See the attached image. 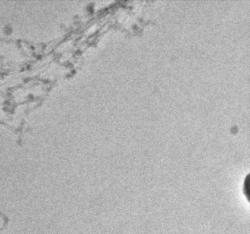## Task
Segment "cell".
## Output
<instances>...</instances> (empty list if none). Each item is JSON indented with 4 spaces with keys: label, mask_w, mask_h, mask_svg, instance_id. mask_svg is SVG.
Returning <instances> with one entry per match:
<instances>
[{
    "label": "cell",
    "mask_w": 250,
    "mask_h": 234,
    "mask_svg": "<svg viewBox=\"0 0 250 234\" xmlns=\"http://www.w3.org/2000/svg\"><path fill=\"white\" fill-rule=\"evenodd\" d=\"M243 192L245 195L247 197L248 200H249L250 197V178H249V175L247 177L245 181L244 185H243Z\"/></svg>",
    "instance_id": "1"
}]
</instances>
